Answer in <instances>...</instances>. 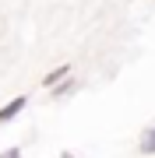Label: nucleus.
Instances as JSON below:
<instances>
[{"mask_svg":"<svg viewBox=\"0 0 155 158\" xmlns=\"http://www.w3.org/2000/svg\"><path fill=\"white\" fill-rule=\"evenodd\" d=\"M63 81H71V63H57V67H53L46 77H42V88L53 91V88H60Z\"/></svg>","mask_w":155,"mask_h":158,"instance_id":"f257e3e1","label":"nucleus"},{"mask_svg":"<svg viewBox=\"0 0 155 158\" xmlns=\"http://www.w3.org/2000/svg\"><path fill=\"white\" fill-rule=\"evenodd\" d=\"M25 106H28V98H25V95H14L11 102H7V106H0V123H11V119L21 113Z\"/></svg>","mask_w":155,"mask_h":158,"instance_id":"f03ea898","label":"nucleus"},{"mask_svg":"<svg viewBox=\"0 0 155 158\" xmlns=\"http://www.w3.org/2000/svg\"><path fill=\"white\" fill-rule=\"evenodd\" d=\"M138 151H141V155H155V127L141 130V141H138Z\"/></svg>","mask_w":155,"mask_h":158,"instance_id":"7ed1b4c3","label":"nucleus"},{"mask_svg":"<svg viewBox=\"0 0 155 158\" xmlns=\"http://www.w3.org/2000/svg\"><path fill=\"white\" fill-rule=\"evenodd\" d=\"M71 91H74V81H63V85H60V88H53L50 95H53V98H67Z\"/></svg>","mask_w":155,"mask_h":158,"instance_id":"20e7f679","label":"nucleus"},{"mask_svg":"<svg viewBox=\"0 0 155 158\" xmlns=\"http://www.w3.org/2000/svg\"><path fill=\"white\" fill-rule=\"evenodd\" d=\"M0 158H21V148H4V151H0Z\"/></svg>","mask_w":155,"mask_h":158,"instance_id":"39448f33","label":"nucleus"},{"mask_svg":"<svg viewBox=\"0 0 155 158\" xmlns=\"http://www.w3.org/2000/svg\"><path fill=\"white\" fill-rule=\"evenodd\" d=\"M60 158H74V155H67V151H63V155H60Z\"/></svg>","mask_w":155,"mask_h":158,"instance_id":"423d86ee","label":"nucleus"}]
</instances>
